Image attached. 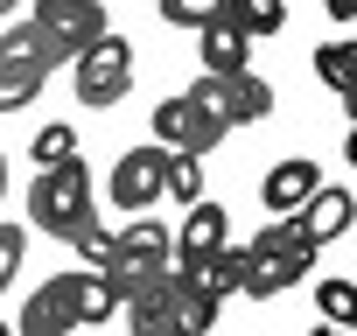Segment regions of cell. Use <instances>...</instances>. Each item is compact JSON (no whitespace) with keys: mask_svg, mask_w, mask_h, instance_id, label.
I'll return each instance as SVG.
<instances>
[{"mask_svg":"<svg viewBox=\"0 0 357 336\" xmlns=\"http://www.w3.org/2000/svg\"><path fill=\"white\" fill-rule=\"evenodd\" d=\"M350 22H357V15H350Z\"/></svg>","mask_w":357,"mask_h":336,"instance_id":"83f0119b","label":"cell"},{"mask_svg":"<svg viewBox=\"0 0 357 336\" xmlns=\"http://www.w3.org/2000/svg\"><path fill=\"white\" fill-rule=\"evenodd\" d=\"M218 15H231V0H161V22L168 29H204V22H218Z\"/></svg>","mask_w":357,"mask_h":336,"instance_id":"d6986e66","label":"cell"},{"mask_svg":"<svg viewBox=\"0 0 357 336\" xmlns=\"http://www.w3.org/2000/svg\"><path fill=\"white\" fill-rule=\"evenodd\" d=\"M84 217H91V168L77 154L36 168V183H29V224L50 231V238H70Z\"/></svg>","mask_w":357,"mask_h":336,"instance_id":"3957f363","label":"cell"},{"mask_svg":"<svg viewBox=\"0 0 357 336\" xmlns=\"http://www.w3.org/2000/svg\"><path fill=\"white\" fill-rule=\"evenodd\" d=\"M252 252V266H245V287L238 294H252V301H266V294H287L294 280H308L315 273V238H301V224H294V211H280L273 224H259V238L245 245Z\"/></svg>","mask_w":357,"mask_h":336,"instance_id":"7a4b0ae2","label":"cell"},{"mask_svg":"<svg viewBox=\"0 0 357 336\" xmlns=\"http://www.w3.org/2000/svg\"><path fill=\"white\" fill-rule=\"evenodd\" d=\"M218 84H225V119H231V126H259V119L273 112V84H266L252 63L231 70V77H218Z\"/></svg>","mask_w":357,"mask_h":336,"instance_id":"9a60e30c","label":"cell"},{"mask_svg":"<svg viewBox=\"0 0 357 336\" xmlns=\"http://www.w3.org/2000/svg\"><path fill=\"white\" fill-rule=\"evenodd\" d=\"M343 161L357 168V119H350V133H343Z\"/></svg>","mask_w":357,"mask_h":336,"instance_id":"d4e9b609","label":"cell"},{"mask_svg":"<svg viewBox=\"0 0 357 336\" xmlns=\"http://www.w3.org/2000/svg\"><path fill=\"white\" fill-rule=\"evenodd\" d=\"M225 133H231V126H225V112L197 105L190 91H175V98H161V105H154V140H161V147H190V154H211Z\"/></svg>","mask_w":357,"mask_h":336,"instance_id":"8992f818","label":"cell"},{"mask_svg":"<svg viewBox=\"0 0 357 336\" xmlns=\"http://www.w3.org/2000/svg\"><path fill=\"white\" fill-rule=\"evenodd\" d=\"M225 204L218 197H190V217H183V231H175V259H204V252H218L225 245Z\"/></svg>","mask_w":357,"mask_h":336,"instance_id":"5bb4252c","label":"cell"},{"mask_svg":"<svg viewBox=\"0 0 357 336\" xmlns=\"http://www.w3.org/2000/svg\"><path fill=\"white\" fill-rule=\"evenodd\" d=\"M15 8H22V0H0V15H15Z\"/></svg>","mask_w":357,"mask_h":336,"instance_id":"4316f807","label":"cell"},{"mask_svg":"<svg viewBox=\"0 0 357 336\" xmlns=\"http://www.w3.org/2000/svg\"><path fill=\"white\" fill-rule=\"evenodd\" d=\"M70 245H77V252H84V259H91V266H105V252H112V231H105V224H98V217H84V224H77V231H70Z\"/></svg>","mask_w":357,"mask_h":336,"instance_id":"7402d4cb","label":"cell"},{"mask_svg":"<svg viewBox=\"0 0 357 336\" xmlns=\"http://www.w3.org/2000/svg\"><path fill=\"white\" fill-rule=\"evenodd\" d=\"M315 183H322V176H315V161L287 154V161H273L266 176H259V204H266L273 217H280V211H301V204L315 197Z\"/></svg>","mask_w":357,"mask_h":336,"instance_id":"7c38bea8","label":"cell"},{"mask_svg":"<svg viewBox=\"0 0 357 336\" xmlns=\"http://www.w3.org/2000/svg\"><path fill=\"white\" fill-rule=\"evenodd\" d=\"M197 63H204L211 77H231V70H245V63H252V36H245L231 15H218V22H204V29H197Z\"/></svg>","mask_w":357,"mask_h":336,"instance_id":"8fae6325","label":"cell"},{"mask_svg":"<svg viewBox=\"0 0 357 336\" xmlns=\"http://www.w3.org/2000/svg\"><path fill=\"white\" fill-rule=\"evenodd\" d=\"M231 22L259 43V36H280L287 29V0H231Z\"/></svg>","mask_w":357,"mask_h":336,"instance_id":"ac0fdd59","label":"cell"},{"mask_svg":"<svg viewBox=\"0 0 357 336\" xmlns=\"http://www.w3.org/2000/svg\"><path fill=\"white\" fill-rule=\"evenodd\" d=\"M119 308V287L91 266V273H50L29 308H22V329L29 336H63V329H84V322H105Z\"/></svg>","mask_w":357,"mask_h":336,"instance_id":"6da1fadb","label":"cell"},{"mask_svg":"<svg viewBox=\"0 0 357 336\" xmlns=\"http://www.w3.org/2000/svg\"><path fill=\"white\" fill-rule=\"evenodd\" d=\"M315 77L343 98V112L357 119V36H336V43H322L315 49Z\"/></svg>","mask_w":357,"mask_h":336,"instance_id":"2e32d148","label":"cell"},{"mask_svg":"<svg viewBox=\"0 0 357 336\" xmlns=\"http://www.w3.org/2000/svg\"><path fill=\"white\" fill-rule=\"evenodd\" d=\"M294 224H301V238L329 245V238H343V231L357 224V197H350V190H336V183H315V197L294 211Z\"/></svg>","mask_w":357,"mask_h":336,"instance_id":"30bf717a","label":"cell"},{"mask_svg":"<svg viewBox=\"0 0 357 336\" xmlns=\"http://www.w3.org/2000/svg\"><path fill=\"white\" fill-rule=\"evenodd\" d=\"M22 245H29V231H22V224H0V287L22 273Z\"/></svg>","mask_w":357,"mask_h":336,"instance_id":"603a6c76","label":"cell"},{"mask_svg":"<svg viewBox=\"0 0 357 336\" xmlns=\"http://www.w3.org/2000/svg\"><path fill=\"white\" fill-rule=\"evenodd\" d=\"M70 84H77V105H91V112H105V105H119L126 91H133V43L126 36H91L77 56H70Z\"/></svg>","mask_w":357,"mask_h":336,"instance_id":"5b68a950","label":"cell"},{"mask_svg":"<svg viewBox=\"0 0 357 336\" xmlns=\"http://www.w3.org/2000/svg\"><path fill=\"white\" fill-rule=\"evenodd\" d=\"M322 15H329V22H350V15H357V0H322Z\"/></svg>","mask_w":357,"mask_h":336,"instance_id":"cb8c5ba5","label":"cell"},{"mask_svg":"<svg viewBox=\"0 0 357 336\" xmlns=\"http://www.w3.org/2000/svg\"><path fill=\"white\" fill-rule=\"evenodd\" d=\"M0 197H8V154H0Z\"/></svg>","mask_w":357,"mask_h":336,"instance_id":"484cf974","label":"cell"},{"mask_svg":"<svg viewBox=\"0 0 357 336\" xmlns=\"http://www.w3.org/2000/svg\"><path fill=\"white\" fill-rule=\"evenodd\" d=\"M168 197V147L147 140V147H126L119 168H112V204L133 217V211H154Z\"/></svg>","mask_w":357,"mask_h":336,"instance_id":"52a82bcc","label":"cell"},{"mask_svg":"<svg viewBox=\"0 0 357 336\" xmlns=\"http://www.w3.org/2000/svg\"><path fill=\"white\" fill-rule=\"evenodd\" d=\"M315 315L329 329H357V280H315Z\"/></svg>","mask_w":357,"mask_h":336,"instance_id":"e0dca14e","label":"cell"},{"mask_svg":"<svg viewBox=\"0 0 357 336\" xmlns=\"http://www.w3.org/2000/svg\"><path fill=\"white\" fill-rule=\"evenodd\" d=\"M175 266V259H168ZM218 308H225V294H211L204 280H190V273H175V287H168V322H175V336H204L211 322H218Z\"/></svg>","mask_w":357,"mask_h":336,"instance_id":"4fadbf2b","label":"cell"},{"mask_svg":"<svg viewBox=\"0 0 357 336\" xmlns=\"http://www.w3.org/2000/svg\"><path fill=\"white\" fill-rule=\"evenodd\" d=\"M70 154H77V126H63V119H56V126H36V140H29V161H36V168L70 161Z\"/></svg>","mask_w":357,"mask_h":336,"instance_id":"44dd1931","label":"cell"},{"mask_svg":"<svg viewBox=\"0 0 357 336\" xmlns=\"http://www.w3.org/2000/svg\"><path fill=\"white\" fill-rule=\"evenodd\" d=\"M56 63H70L36 22H22V29H8L0 36V112H15V105H36V91L50 84V70Z\"/></svg>","mask_w":357,"mask_h":336,"instance_id":"277c9868","label":"cell"},{"mask_svg":"<svg viewBox=\"0 0 357 336\" xmlns=\"http://www.w3.org/2000/svg\"><path fill=\"white\" fill-rule=\"evenodd\" d=\"M168 197H204V154H190V147H168Z\"/></svg>","mask_w":357,"mask_h":336,"instance_id":"ffe728a7","label":"cell"},{"mask_svg":"<svg viewBox=\"0 0 357 336\" xmlns=\"http://www.w3.org/2000/svg\"><path fill=\"white\" fill-rule=\"evenodd\" d=\"M36 29L63 56H77L91 36H105V8H98V0H36Z\"/></svg>","mask_w":357,"mask_h":336,"instance_id":"9c48e42d","label":"cell"},{"mask_svg":"<svg viewBox=\"0 0 357 336\" xmlns=\"http://www.w3.org/2000/svg\"><path fill=\"white\" fill-rule=\"evenodd\" d=\"M168 287H175V266H147L119 287V308H126V329L133 336H175L168 322Z\"/></svg>","mask_w":357,"mask_h":336,"instance_id":"ba28073f","label":"cell"}]
</instances>
